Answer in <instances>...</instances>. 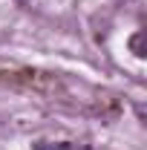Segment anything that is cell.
I'll list each match as a JSON object with an SVG mask.
<instances>
[{"mask_svg": "<svg viewBox=\"0 0 147 150\" xmlns=\"http://www.w3.org/2000/svg\"><path fill=\"white\" fill-rule=\"evenodd\" d=\"M0 81L12 84V87H23V90H35V93H55L58 78L43 69H29V67H9L0 69Z\"/></svg>", "mask_w": 147, "mask_h": 150, "instance_id": "cell-1", "label": "cell"}, {"mask_svg": "<svg viewBox=\"0 0 147 150\" xmlns=\"http://www.w3.org/2000/svg\"><path fill=\"white\" fill-rule=\"evenodd\" d=\"M35 150H84V147H78V144H72V142H35L32 144Z\"/></svg>", "mask_w": 147, "mask_h": 150, "instance_id": "cell-2", "label": "cell"}, {"mask_svg": "<svg viewBox=\"0 0 147 150\" xmlns=\"http://www.w3.org/2000/svg\"><path fill=\"white\" fill-rule=\"evenodd\" d=\"M130 43H133V52H136V55H139V58L144 55V49H141V35H136V38H133V40H130Z\"/></svg>", "mask_w": 147, "mask_h": 150, "instance_id": "cell-3", "label": "cell"}, {"mask_svg": "<svg viewBox=\"0 0 147 150\" xmlns=\"http://www.w3.org/2000/svg\"><path fill=\"white\" fill-rule=\"evenodd\" d=\"M18 3H20V6H26V3H29V0H18Z\"/></svg>", "mask_w": 147, "mask_h": 150, "instance_id": "cell-4", "label": "cell"}]
</instances>
